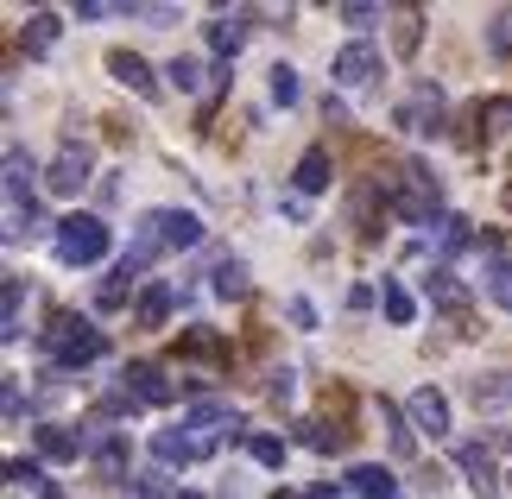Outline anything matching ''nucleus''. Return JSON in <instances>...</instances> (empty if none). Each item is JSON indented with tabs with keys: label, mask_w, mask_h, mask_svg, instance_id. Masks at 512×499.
I'll list each match as a JSON object with an SVG mask.
<instances>
[{
	"label": "nucleus",
	"mask_w": 512,
	"mask_h": 499,
	"mask_svg": "<svg viewBox=\"0 0 512 499\" xmlns=\"http://www.w3.org/2000/svg\"><path fill=\"white\" fill-rule=\"evenodd\" d=\"M272 499H291V493H272Z\"/></svg>",
	"instance_id": "nucleus-45"
},
{
	"label": "nucleus",
	"mask_w": 512,
	"mask_h": 499,
	"mask_svg": "<svg viewBox=\"0 0 512 499\" xmlns=\"http://www.w3.org/2000/svg\"><path fill=\"white\" fill-rule=\"evenodd\" d=\"M348 487L361 493V499H399V481H392L386 468H373V462H361V468H354V474H348Z\"/></svg>",
	"instance_id": "nucleus-19"
},
{
	"label": "nucleus",
	"mask_w": 512,
	"mask_h": 499,
	"mask_svg": "<svg viewBox=\"0 0 512 499\" xmlns=\"http://www.w3.org/2000/svg\"><path fill=\"white\" fill-rule=\"evenodd\" d=\"M304 499H342V487H329V481H323V487H310Z\"/></svg>",
	"instance_id": "nucleus-43"
},
{
	"label": "nucleus",
	"mask_w": 512,
	"mask_h": 499,
	"mask_svg": "<svg viewBox=\"0 0 512 499\" xmlns=\"http://www.w3.org/2000/svg\"><path fill=\"white\" fill-rule=\"evenodd\" d=\"M171 304H177V291L165 285V278H159V285H146V291H140V329H165Z\"/></svg>",
	"instance_id": "nucleus-20"
},
{
	"label": "nucleus",
	"mask_w": 512,
	"mask_h": 499,
	"mask_svg": "<svg viewBox=\"0 0 512 499\" xmlns=\"http://www.w3.org/2000/svg\"><path fill=\"white\" fill-rule=\"evenodd\" d=\"M430 304H437V310H449V316H462V323H468V285H462L456 272H430Z\"/></svg>",
	"instance_id": "nucleus-14"
},
{
	"label": "nucleus",
	"mask_w": 512,
	"mask_h": 499,
	"mask_svg": "<svg viewBox=\"0 0 512 499\" xmlns=\"http://www.w3.org/2000/svg\"><path fill=\"white\" fill-rule=\"evenodd\" d=\"M430 241H437V253H462L475 234H468L462 215H437V222H430Z\"/></svg>",
	"instance_id": "nucleus-23"
},
{
	"label": "nucleus",
	"mask_w": 512,
	"mask_h": 499,
	"mask_svg": "<svg viewBox=\"0 0 512 499\" xmlns=\"http://www.w3.org/2000/svg\"><path fill=\"white\" fill-rule=\"evenodd\" d=\"M380 310H386V323H418V297H411L405 285H380Z\"/></svg>",
	"instance_id": "nucleus-24"
},
{
	"label": "nucleus",
	"mask_w": 512,
	"mask_h": 499,
	"mask_svg": "<svg viewBox=\"0 0 512 499\" xmlns=\"http://www.w3.org/2000/svg\"><path fill=\"white\" fill-rule=\"evenodd\" d=\"M102 253H108V228L95 222V215H70V222H57V259H64V266H95Z\"/></svg>",
	"instance_id": "nucleus-2"
},
{
	"label": "nucleus",
	"mask_w": 512,
	"mask_h": 499,
	"mask_svg": "<svg viewBox=\"0 0 512 499\" xmlns=\"http://www.w3.org/2000/svg\"><path fill=\"white\" fill-rule=\"evenodd\" d=\"M45 348H51L64 367H89V361H102V354H108V335L89 329L83 316H64V310H57L51 329H45Z\"/></svg>",
	"instance_id": "nucleus-1"
},
{
	"label": "nucleus",
	"mask_w": 512,
	"mask_h": 499,
	"mask_svg": "<svg viewBox=\"0 0 512 499\" xmlns=\"http://www.w3.org/2000/svg\"><path fill=\"white\" fill-rule=\"evenodd\" d=\"M487 291H494L500 310H512V259H494V272H487Z\"/></svg>",
	"instance_id": "nucleus-37"
},
{
	"label": "nucleus",
	"mask_w": 512,
	"mask_h": 499,
	"mask_svg": "<svg viewBox=\"0 0 512 499\" xmlns=\"http://www.w3.org/2000/svg\"><path fill=\"white\" fill-rule=\"evenodd\" d=\"M342 19H348V26H380V7H373V0H348Z\"/></svg>",
	"instance_id": "nucleus-40"
},
{
	"label": "nucleus",
	"mask_w": 512,
	"mask_h": 499,
	"mask_svg": "<svg viewBox=\"0 0 512 499\" xmlns=\"http://www.w3.org/2000/svg\"><path fill=\"white\" fill-rule=\"evenodd\" d=\"M418 38H424V13L418 7H399V13H392V51L411 57V51H418Z\"/></svg>",
	"instance_id": "nucleus-21"
},
{
	"label": "nucleus",
	"mask_w": 512,
	"mask_h": 499,
	"mask_svg": "<svg viewBox=\"0 0 512 499\" xmlns=\"http://www.w3.org/2000/svg\"><path fill=\"white\" fill-rule=\"evenodd\" d=\"M121 392L133 398V405H171V379H165V367H152V361H133L127 373H121Z\"/></svg>",
	"instance_id": "nucleus-8"
},
{
	"label": "nucleus",
	"mask_w": 512,
	"mask_h": 499,
	"mask_svg": "<svg viewBox=\"0 0 512 499\" xmlns=\"http://www.w3.org/2000/svg\"><path fill=\"white\" fill-rule=\"evenodd\" d=\"M298 443L336 455V449H348V430H342V424H298Z\"/></svg>",
	"instance_id": "nucleus-28"
},
{
	"label": "nucleus",
	"mask_w": 512,
	"mask_h": 499,
	"mask_svg": "<svg viewBox=\"0 0 512 499\" xmlns=\"http://www.w3.org/2000/svg\"><path fill=\"white\" fill-rule=\"evenodd\" d=\"M95 468H102L108 481H121V468H127V443H121V436H95Z\"/></svg>",
	"instance_id": "nucleus-31"
},
{
	"label": "nucleus",
	"mask_w": 512,
	"mask_h": 499,
	"mask_svg": "<svg viewBox=\"0 0 512 499\" xmlns=\"http://www.w3.org/2000/svg\"><path fill=\"white\" fill-rule=\"evenodd\" d=\"M177 499H196V493H177Z\"/></svg>",
	"instance_id": "nucleus-46"
},
{
	"label": "nucleus",
	"mask_w": 512,
	"mask_h": 499,
	"mask_svg": "<svg viewBox=\"0 0 512 499\" xmlns=\"http://www.w3.org/2000/svg\"><path fill=\"white\" fill-rule=\"evenodd\" d=\"M380 51L367 45V38H354V45H342L336 51V64H329V76H336L342 89H367V83H380Z\"/></svg>",
	"instance_id": "nucleus-5"
},
{
	"label": "nucleus",
	"mask_w": 512,
	"mask_h": 499,
	"mask_svg": "<svg viewBox=\"0 0 512 499\" xmlns=\"http://www.w3.org/2000/svg\"><path fill=\"white\" fill-rule=\"evenodd\" d=\"M456 462H462V474H468V487H475V499H494V493H500L494 462H487V449H481V443H462V449H456Z\"/></svg>",
	"instance_id": "nucleus-12"
},
{
	"label": "nucleus",
	"mask_w": 512,
	"mask_h": 499,
	"mask_svg": "<svg viewBox=\"0 0 512 499\" xmlns=\"http://www.w3.org/2000/svg\"><path fill=\"white\" fill-rule=\"evenodd\" d=\"M190 455H196L190 430H159V436H152V462H159V468H184Z\"/></svg>",
	"instance_id": "nucleus-17"
},
{
	"label": "nucleus",
	"mask_w": 512,
	"mask_h": 499,
	"mask_svg": "<svg viewBox=\"0 0 512 499\" xmlns=\"http://www.w3.org/2000/svg\"><path fill=\"white\" fill-rule=\"evenodd\" d=\"M83 449H95L89 430H70V424H45V430H38V455H45V462H76Z\"/></svg>",
	"instance_id": "nucleus-11"
},
{
	"label": "nucleus",
	"mask_w": 512,
	"mask_h": 499,
	"mask_svg": "<svg viewBox=\"0 0 512 499\" xmlns=\"http://www.w3.org/2000/svg\"><path fill=\"white\" fill-rule=\"evenodd\" d=\"M380 424H386V436H392V455H418V430H411V417H399L380 398Z\"/></svg>",
	"instance_id": "nucleus-25"
},
{
	"label": "nucleus",
	"mask_w": 512,
	"mask_h": 499,
	"mask_svg": "<svg viewBox=\"0 0 512 499\" xmlns=\"http://www.w3.org/2000/svg\"><path fill=\"white\" fill-rule=\"evenodd\" d=\"M506 209H512V184H506Z\"/></svg>",
	"instance_id": "nucleus-44"
},
{
	"label": "nucleus",
	"mask_w": 512,
	"mask_h": 499,
	"mask_svg": "<svg viewBox=\"0 0 512 499\" xmlns=\"http://www.w3.org/2000/svg\"><path fill=\"white\" fill-rule=\"evenodd\" d=\"M108 76L121 89H133L140 102H159V76H152V64H146L140 51H108Z\"/></svg>",
	"instance_id": "nucleus-9"
},
{
	"label": "nucleus",
	"mask_w": 512,
	"mask_h": 499,
	"mask_svg": "<svg viewBox=\"0 0 512 499\" xmlns=\"http://www.w3.org/2000/svg\"><path fill=\"white\" fill-rule=\"evenodd\" d=\"M209 45L222 51V57H234V51L247 45V19H241V13H222V19L209 26Z\"/></svg>",
	"instance_id": "nucleus-22"
},
{
	"label": "nucleus",
	"mask_w": 512,
	"mask_h": 499,
	"mask_svg": "<svg viewBox=\"0 0 512 499\" xmlns=\"http://www.w3.org/2000/svg\"><path fill=\"white\" fill-rule=\"evenodd\" d=\"M329 177H336V165H329V146H310V152L298 158V190L317 196V190H329Z\"/></svg>",
	"instance_id": "nucleus-15"
},
{
	"label": "nucleus",
	"mask_w": 512,
	"mask_h": 499,
	"mask_svg": "<svg viewBox=\"0 0 512 499\" xmlns=\"http://www.w3.org/2000/svg\"><path fill=\"white\" fill-rule=\"evenodd\" d=\"M405 417H411V430H424V436H449V398H443V386H418L411 405H405Z\"/></svg>",
	"instance_id": "nucleus-10"
},
{
	"label": "nucleus",
	"mask_w": 512,
	"mask_h": 499,
	"mask_svg": "<svg viewBox=\"0 0 512 499\" xmlns=\"http://www.w3.org/2000/svg\"><path fill=\"white\" fill-rule=\"evenodd\" d=\"M165 76H171V89H177V95H203V76H209V70L196 64V57H177Z\"/></svg>",
	"instance_id": "nucleus-34"
},
{
	"label": "nucleus",
	"mask_w": 512,
	"mask_h": 499,
	"mask_svg": "<svg viewBox=\"0 0 512 499\" xmlns=\"http://www.w3.org/2000/svg\"><path fill=\"white\" fill-rule=\"evenodd\" d=\"M19 304H26V285H19V278H7V285H0V342H19V335H26V323H19Z\"/></svg>",
	"instance_id": "nucleus-18"
},
{
	"label": "nucleus",
	"mask_w": 512,
	"mask_h": 499,
	"mask_svg": "<svg viewBox=\"0 0 512 499\" xmlns=\"http://www.w3.org/2000/svg\"><path fill=\"white\" fill-rule=\"evenodd\" d=\"M285 316H291L298 329H317V310H310V297H291V304H285Z\"/></svg>",
	"instance_id": "nucleus-42"
},
{
	"label": "nucleus",
	"mask_w": 512,
	"mask_h": 499,
	"mask_svg": "<svg viewBox=\"0 0 512 499\" xmlns=\"http://www.w3.org/2000/svg\"><path fill=\"white\" fill-rule=\"evenodd\" d=\"M266 95H272V108H298V70H291V64H272L266 70Z\"/></svg>",
	"instance_id": "nucleus-27"
},
{
	"label": "nucleus",
	"mask_w": 512,
	"mask_h": 499,
	"mask_svg": "<svg viewBox=\"0 0 512 499\" xmlns=\"http://www.w3.org/2000/svg\"><path fill=\"white\" fill-rule=\"evenodd\" d=\"M253 285H247V266H241V259H222V266H215V297H228V304H234V297H247Z\"/></svg>",
	"instance_id": "nucleus-29"
},
{
	"label": "nucleus",
	"mask_w": 512,
	"mask_h": 499,
	"mask_svg": "<svg viewBox=\"0 0 512 499\" xmlns=\"http://www.w3.org/2000/svg\"><path fill=\"white\" fill-rule=\"evenodd\" d=\"M89 171H95V152L83 146V139H70V146L51 158V171H45V190H51V196H76V190L89 184Z\"/></svg>",
	"instance_id": "nucleus-3"
},
{
	"label": "nucleus",
	"mask_w": 512,
	"mask_h": 499,
	"mask_svg": "<svg viewBox=\"0 0 512 499\" xmlns=\"http://www.w3.org/2000/svg\"><path fill=\"white\" fill-rule=\"evenodd\" d=\"M487 51H494V57H512V7L494 13V26H487Z\"/></svg>",
	"instance_id": "nucleus-36"
},
{
	"label": "nucleus",
	"mask_w": 512,
	"mask_h": 499,
	"mask_svg": "<svg viewBox=\"0 0 512 499\" xmlns=\"http://www.w3.org/2000/svg\"><path fill=\"white\" fill-rule=\"evenodd\" d=\"M184 430H190V443H196V455H209L215 443H222V436H228V443H234V436H241V417H234L228 405H196Z\"/></svg>",
	"instance_id": "nucleus-6"
},
{
	"label": "nucleus",
	"mask_w": 512,
	"mask_h": 499,
	"mask_svg": "<svg viewBox=\"0 0 512 499\" xmlns=\"http://www.w3.org/2000/svg\"><path fill=\"white\" fill-rule=\"evenodd\" d=\"M475 121L487 133H512V95H487V102L475 108Z\"/></svg>",
	"instance_id": "nucleus-33"
},
{
	"label": "nucleus",
	"mask_w": 512,
	"mask_h": 499,
	"mask_svg": "<svg viewBox=\"0 0 512 499\" xmlns=\"http://www.w3.org/2000/svg\"><path fill=\"white\" fill-rule=\"evenodd\" d=\"M114 13H133L127 0H76V19H114Z\"/></svg>",
	"instance_id": "nucleus-38"
},
{
	"label": "nucleus",
	"mask_w": 512,
	"mask_h": 499,
	"mask_svg": "<svg viewBox=\"0 0 512 499\" xmlns=\"http://www.w3.org/2000/svg\"><path fill=\"white\" fill-rule=\"evenodd\" d=\"M7 481H13V487H38V493H45V468H38V462H7Z\"/></svg>",
	"instance_id": "nucleus-39"
},
{
	"label": "nucleus",
	"mask_w": 512,
	"mask_h": 499,
	"mask_svg": "<svg viewBox=\"0 0 512 499\" xmlns=\"http://www.w3.org/2000/svg\"><path fill=\"white\" fill-rule=\"evenodd\" d=\"M152 215H159V241L165 247H196L203 241V222H196L190 209H152Z\"/></svg>",
	"instance_id": "nucleus-13"
},
{
	"label": "nucleus",
	"mask_w": 512,
	"mask_h": 499,
	"mask_svg": "<svg viewBox=\"0 0 512 499\" xmlns=\"http://www.w3.org/2000/svg\"><path fill=\"white\" fill-rule=\"evenodd\" d=\"M51 45H57V13H32V19H26V51L45 57Z\"/></svg>",
	"instance_id": "nucleus-32"
},
{
	"label": "nucleus",
	"mask_w": 512,
	"mask_h": 499,
	"mask_svg": "<svg viewBox=\"0 0 512 499\" xmlns=\"http://www.w3.org/2000/svg\"><path fill=\"white\" fill-rule=\"evenodd\" d=\"M133 272H140V266H133V259H121V266H114V272L102 278V291H95V304H102V310H114V304H121V297H127Z\"/></svg>",
	"instance_id": "nucleus-30"
},
{
	"label": "nucleus",
	"mask_w": 512,
	"mask_h": 499,
	"mask_svg": "<svg viewBox=\"0 0 512 499\" xmlns=\"http://www.w3.org/2000/svg\"><path fill=\"white\" fill-rule=\"evenodd\" d=\"M392 121H399L405 133H418V139H437L443 133V89L437 83H418V89H411V102L392 114Z\"/></svg>",
	"instance_id": "nucleus-4"
},
{
	"label": "nucleus",
	"mask_w": 512,
	"mask_h": 499,
	"mask_svg": "<svg viewBox=\"0 0 512 499\" xmlns=\"http://www.w3.org/2000/svg\"><path fill=\"white\" fill-rule=\"evenodd\" d=\"M468 398H475V411H506L512 405V373H481L475 386H468Z\"/></svg>",
	"instance_id": "nucleus-16"
},
{
	"label": "nucleus",
	"mask_w": 512,
	"mask_h": 499,
	"mask_svg": "<svg viewBox=\"0 0 512 499\" xmlns=\"http://www.w3.org/2000/svg\"><path fill=\"white\" fill-rule=\"evenodd\" d=\"M392 209L405 215V222H430V209H437V177L424 165L405 171V190H392Z\"/></svg>",
	"instance_id": "nucleus-7"
},
{
	"label": "nucleus",
	"mask_w": 512,
	"mask_h": 499,
	"mask_svg": "<svg viewBox=\"0 0 512 499\" xmlns=\"http://www.w3.org/2000/svg\"><path fill=\"white\" fill-rule=\"evenodd\" d=\"M32 177H38V165H32V152H7V203H19V196L32 190Z\"/></svg>",
	"instance_id": "nucleus-26"
},
{
	"label": "nucleus",
	"mask_w": 512,
	"mask_h": 499,
	"mask_svg": "<svg viewBox=\"0 0 512 499\" xmlns=\"http://www.w3.org/2000/svg\"><path fill=\"white\" fill-rule=\"evenodd\" d=\"M266 392H272V405H291V392H298V386H291V367L266 373Z\"/></svg>",
	"instance_id": "nucleus-41"
},
{
	"label": "nucleus",
	"mask_w": 512,
	"mask_h": 499,
	"mask_svg": "<svg viewBox=\"0 0 512 499\" xmlns=\"http://www.w3.org/2000/svg\"><path fill=\"white\" fill-rule=\"evenodd\" d=\"M247 449H253V462H260V468H285V436H247Z\"/></svg>",
	"instance_id": "nucleus-35"
}]
</instances>
